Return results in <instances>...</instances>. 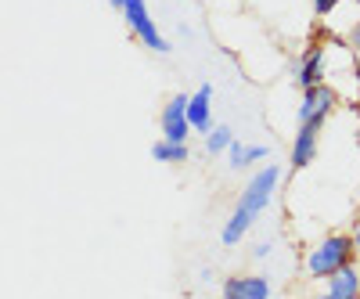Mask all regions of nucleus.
Wrapping results in <instances>:
<instances>
[{"mask_svg": "<svg viewBox=\"0 0 360 299\" xmlns=\"http://www.w3.org/2000/svg\"><path fill=\"white\" fill-rule=\"evenodd\" d=\"M278 181H281V166L270 163V166H263V170L252 177V181L245 184V191L238 195V202H234V209H231V217H227V224H224V234H220L224 246H238V242H242L245 231L256 224V217L270 205V198H274Z\"/></svg>", "mask_w": 360, "mask_h": 299, "instance_id": "f257e3e1", "label": "nucleus"}, {"mask_svg": "<svg viewBox=\"0 0 360 299\" xmlns=\"http://www.w3.org/2000/svg\"><path fill=\"white\" fill-rule=\"evenodd\" d=\"M353 253H356V242L353 238H346V234H332V238H324V242L310 253V260H307V267H310V278H321V281H328L339 267H346V263H353Z\"/></svg>", "mask_w": 360, "mask_h": 299, "instance_id": "f03ea898", "label": "nucleus"}, {"mask_svg": "<svg viewBox=\"0 0 360 299\" xmlns=\"http://www.w3.org/2000/svg\"><path fill=\"white\" fill-rule=\"evenodd\" d=\"M123 18H127V25H130V33H134V37H141V44H144L148 51H159V54H166V51H169V44L159 37V29H155L152 15H148L144 0H127Z\"/></svg>", "mask_w": 360, "mask_h": 299, "instance_id": "7ed1b4c3", "label": "nucleus"}, {"mask_svg": "<svg viewBox=\"0 0 360 299\" xmlns=\"http://www.w3.org/2000/svg\"><path fill=\"white\" fill-rule=\"evenodd\" d=\"M335 108V91L324 79L314 87H303V105H299V123H317L324 127V119Z\"/></svg>", "mask_w": 360, "mask_h": 299, "instance_id": "20e7f679", "label": "nucleus"}, {"mask_svg": "<svg viewBox=\"0 0 360 299\" xmlns=\"http://www.w3.org/2000/svg\"><path fill=\"white\" fill-rule=\"evenodd\" d=\"M224 295L227 299H266V295H274V285L263 274H234L224 281Z\"/></svg>", "mask_w": 360, "mask_h": 299, "instance_id": "39448f33", "label": "nucleus"}, {"mask_svg": "<svg viewBox=\"0 0 360 299\" xmlns=\"http://www.w3.org/2000/svg\"><path fill=\"white\" fill-rule=\"evenodd\" d=\"M317 134H321V127H317V123H299L295 141H292V155H288L292 170H303V166H310V163H314V152H317Z\"/></svg>", "mask_w": 360, "mask_h": 299, "instance_id": "423d86ee", "label": "nucleus"}, {"mask_svg": "<svg viewBox=\"0 0 360 299\" xmlns=\"http://www.w3.org/2000/svg\"><path fill=\"white\" fill-rule=\"evenodd\" d=\"M356 295H360V271L346 263L328 278V299H356Z\"/></svg>", "mask_w": 360, "mask_h": 299, "instance_id": "0eeeda50", "label": "nucleus"}, {"mask_svg": "<svg viewBox=\"0 0 360 299\" xmlns=\"http://www.w3.org/2000/svg\"><path fill=\"white\" fill-rule=\"evenodd\" d=\"M209 101H213V87H209V83H202L198 91L191 94V101H188V119H191V127L202 130V134L213 130V119H209Z\"/></svg>", "mask_w": 360, "mask_h": 299, "instance_id": "6e6552de", "label": "nucleus"}, {"mask_svg": "<svg viewBox=\"0 0 360 299\" xmlns=\"http://www.w3.org/2000/svg\"><path fill=\"white\" fill-rule=\"evenodd\" d=\"M321 79H324V51L310 47L303 58H299V65H295V83L299 87H314Z\"/></svg>", "mask_w": 360, "mask_h": 299, "instance_id": "1a4fd4ad", "label": "nucleus"}, {"mask_svg": "<svg viewBox=\"0 0 360 299\" xmlns=\"http://www.w3.org/2000/svg\"><path fill=\"white\" fill-rule=\"evenodd\" d=\"M152 159H159V163H188L191 159V148H188V141L162 137V141L152 144Z\"/></svg>", "mask_w": 360, "mask_h": 299, "instance_id": "9d476101", "label": "nucleus"}, {"mask_svg": "<svg viewBox=\"0 0 360 299\" xmlns=\"http://www.w3.org/2000/svg\"><path fill=\"white\" fill-rule=\"evenodd\" d=\"M231 144H234L231 127H213V130L205 134V152H209V155H224Z\"/></svg>", "mask_w": 360, "mask_h": 299, "instance_id": "9b49d317", "label": "nucleus"}, {"mask_svg": "<svg viewBox=\"0 0 360 299\" xmlns=\"http://www.w3.org/2000/svg\"><path fill=\"white\" fill-rule=\"evenodd\" d=\"M227 163H231V170H245L249 163H252V152H249V144H231L227 148Z\"/></svg>", "mask_w": 360, "mask_h": 299, "instance_id": "f8f14e48", "label": "nucleus"}, {"mask_svg": "<svg viewBox=\"0 0 360 299\" xmlns=\"http://www.w3.org/2000/svg\"><path fill=\"white\" fill-rule=\"evenodd\" d=\"M335 4H339V0H314V11H317V15H332Z\"/></svg>", "mask_w": 360, "mask_h": 299, "instance_id": "ddd939ff", "label": "nucleus"}, {"mask_svg": "<svg viewBox=\"0 0 360 299\" xmlns=\"http://www.w3.org/2000/svg\"><path fill=\"white\" fill-rule=\"evenodd\" d=\"M349 47H353V51L360 54V22L353 25V33H349Z\"/></svg>", "mask_w": 360, "mask_h": 299, "instance_id": "4468645a", "label": "nucleus"}, {"mask_svg": "<svg viewBox=\"0 0 360 299\" xmlns=\"http://www.w3.org/2000/svg\"><path fill=\"white\" fill-rule=\"evenodd\" d=\"M252 256H256V260H263V256H270V242H259V246L252 249Z\"/></svg>", "mask_w": 360, "mask_h": 299, "instance_id": "2eb2a0df", "label": "nucleus"}, {"mask_svg": "<svg viewBox=\"0 0 360 299\" xmlns=\"http://www.w3.org/2000/svg\"><path fill=\"white\" fill-rule=\"evenodd\" d=\"M108 4H112L115 11H123V8H127V0H108Z\"/></svg>", "mask_w": 360, "mask_h": 299, "instance_id": "dca6fc26", "label": "nucleus"}, {"mask_svg": "<svg viewBox=\"0 0 360 299\" xmlns=\"http://www.w3.org/2000/svg\"><path fill=\"white\" fill-rule=\"evenodd\" d=\"M353 242H356V249H360V220H356V231H353Z\"/></svg>", "mask_w": 360, "mask_h": 299, "instance_id": "f3484780", "label": "nucleus"}, {"mask_svg": "<svg viewBox=\"0 0 360 299\" xmlns=\"http://www.w3.org/2000/svg\"><path fill=\"white\" fill-rule=\"evenodd\" d=\"M353 4H360V0H353Z\"/></svg>", "mask_w": 360, "mask_h": 299, "instance_id": "a211bd4d", "label": "nucleus"}]
</instances>
